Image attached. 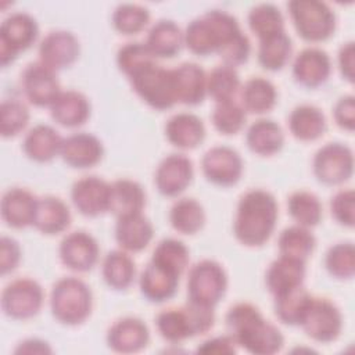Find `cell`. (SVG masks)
Listing matches in <instances>:
<instances>
[{"label":"cell","instance_id":"6da1fadb","mask_svg":"<svg viewBox=\"0 0 355 355\" xmlns=\"http://www.w3.org/2000/svg\"><path fill=\"white\" fill-rule=\"evenodd\" d=\"M227 333L237 347L254 355H272L284 345L282 331L266 320L261 311L250 302H239L229 308L225 316Z\"/></svg>","mask_w":355,"mask_h":355},{"label":"cell","instance_id":"7a4b0ae2","mask_svg":"<svg viewBox=\"0 0 355 355\" xmlns=\"http://www.w3.org/2000/svg\"><path fill=\"white\" fill-rule=\"evenodd\" d=\"M279 216V205L263 189L245 191L237 204L233 222L236 239L245 247H261L272 236Z\"/></svg>","mask_w":355,"mask_h":355},{"label":"cell","instance_id":"3957f363","mask_svg":"<svg viewBox=\"0 0 355 355\" xmlns=\"http://www.w3.org/2000/svg\"><path fill=\"white\" fill-rule=\"evenodd\" d=\"M214 308L189 300L183 306L162 309L155 318L159 336L173 344L208 333L214 327Z\"/></svg>","mask_w":355,"mask_h":355},{"label":"cell","instance_id":"277c9868","mask_svg":"<svg viewBox=\"0 0 355 355\" xmlns=\"http://www.w3.org/2000/svg\"><path fill=\"white\" fill-rule=\"evenodd\" d=\"M50 309L65 326L82 324L92 313L93 293L83 280L73 276L62 277L51 288Z\"/></svg>","mask_w":355,"mask_h":355},{"label":"cell","instance_id":"5b68a950","mask_svg":"<svg viewBox=\"0 0 355 355\" xmlns=\"http://www.w3.org/2000/svg\"><path fill=\"white\" fill-rule=\"evenodd\" d=\"M128 79L135 93L153 110L165 111L178 103L172 69L158 65L155 60L135 71Z\"/></svg>","mask_w":355,"mask_h":355},{"label":"cell","instance_id":"8992f818","mask_svg":"<svg viewBox=\"0 0 355 355\" xmlns=\"http://www.w3.org/2000/svg\"><path fill=\"white\" fill-rule=\"evenodd\" d=\"M287 8L298 36L306 42H324L336 31V14L324 1L291 0Z\"/></svg>","mask_w":355,"mask_h":355},{"label":"cell","instance_id":"52a82bcc","mask_svg":"<svg viewBox=\"0 0 355 355\" xmlns=\"http://www.w3.org/2000/svg\"><path fill=\"white\" fill-rule=\"evenodd\" d=\"M227 290L225 268L214 259L196 262L187 275V300L215 308Z\"/></svg>","mask_w":355,"mask_h":355},{"label":"cell","instance_id":"ba28073f","mask_svg":"<svg viewBox=\"0 0 355 355\" xmlns=\"http://www.w3.org/2000/svg\"><path fill=\"white\" fill-rule=\"evenodd\" d=\"M207 15L212 21L219 43L216 54L222 58L223 64L236 68L247 62L251 53V43L248 36L241 31L236 17L223 10H209Z\"/></svg>","mask_w":355,"mask_h":355},{"label":"cell","instance_id":"9c48e42d","mask_svg":"<svg viewBox=\"0 0 355 355\" xmlns=\"http://www.w3.org/2000/svg\"><path fill=\"white\" fill-rule=\"evenodd\" d=\"M39 36L36 19L24 11L11 12L0 25V61L6 68L21 51L28 50Z\"/></svg>","mask_w":355,"mask_h":355},{"label":"cell","instance_id":"30bf717a","mask_svg":"<svg viewBox=\"0 0 355 355\" xmlns=\"http://www.w3.org/2000/svg\"><path fill=\"white\" fill-rule=\"evenodd\" d=\"M312 169L320 183L327 186L341 184L354 173L352 150L340 141L326 143L315 153Z\"/></svg>","mask_w":355,"mask_h":355},{"label":"cell","instance_id":"8fae6325","mask_svg":"<svg viewBox=\"0 0 355 355\" xmlns=\"http://www.w3.org/2000/svg\"><path fill=\"white\" fill-rule=\"evenodd\" d=\"M44 301L42 286L28 277L15 279L8 283L1 293V311L15 320H26L36 316Z\"/></svg>","mask_w":355,"mask_h":355},{"label":"cell","instance_id":"7c38bea8","mask_svg":"<svg viewBox=\"0 0 355 355\" xmlns=\"http://www.w3.org/2000/svg\"><path fill=\"white\" fill-rule=\"evenodd\" d=\"M300 327L313 341L329 344L336 341L343 330V315L330 300L312 297Z\"/></svg>","mask_w":355,"mask_h":355},{"label":"cell","instance_id":"4fadbf2b","mask_svg":"<svg viewBox=\"0 0 355 355\" xmlns=\"http://www.w3.org/2000/svg\"><path fill=\"white\" fill-rule=\"evenodd\" d=\"M201 169L208 182L229 187L240 180L244 162L237 150L229 146H215L202 155Z\"/></svg>","mask_w":355,"mask_h":355},{"label":"cell","instance_id":"5bb4252c","mask_svg":"<svg viewBox=\"0 0 355 355\" xmlns=\"http://www.w3.org/2000/svg\"><path fill=\"white\" fill-rule=\"evenodd\" d=\"M21 86L25 97L35 107L50 108L62 92L55 71L40 61L25 67L21 75Z\"/></svg>","mask_w":355,"mask_h":355},{"label":"cell","instance_id":"9a60e30c","mask_svg":"<svg viewBox=\"0 0 355 355\" xmlns=\"http://www.w3.org/2000/svg\"><path fill=\"white\" fill-rule=\"evenodd\" d=\"M62 265L73 272H89L98 262L97 240L85 230H75L64 236L58 247Z\"/></svg>","mask_w":355,"mask_h":355},{"label":"cell","instance_id":"2e32d148","mask_svg":"<svg viewBox=\"0 0 355 355\" xmlns=\"http://www.w3.org/2000/svg\"><path fill=\"white\" fill-rule=\"evenodd\" d=\"M194 166L184 154H169L157 166L154 173V184L165 197H178L191 183Z\"/></svg>","mask_w":355,"mask_h":355},{"label":"cell","instance_id":"e0dca14e","mask_svg":"<svg viewBox=\"0 0 355 355\" xmlns=\"http://www.w3.org/2000/svg\"><path fill=\"white\" fill-rule=\"evenodd\" d=\"M111 183L98 176H83L71 187V200L78 212L96 218L108 212Z\"/></svg>","mask_w":355,"mask_h":355},{"label":"cell","instance_id":"ac0fdd59","mask_svg":"<svg viewBox=\"0 0 355 355\" xmlns=\"http://www.w3.org/2000/svg\"><path fill=\"white\" fill-rule=\"evenodd\" d=\"M37 53L39 61L57 72L76 62L80 54V43L69 31H51L42 39Z\"/></svg>","mask_w":355,"mask_h":355},{"label":"cell","instance_id":"d6986e66","mask_svg":"<svg viewBox=\"0 0 355 355\" xmlns=\"http://www.w3.org/2000/svg\"><path fill=\"white\" fill-rule=\"evenodd\" d=\"M107 345L114 352L133 354L144 349L150 341L147 324L135 316L118 319L107 331Z\"/></svg>","mask_w":355,"mask_h":355},{"label":"cell","instance_id":"ffe728a7","mask_svg":"<svg viewBox=\"0 0 355 355\" xmlns=\"http://www.w3.org/2000/svg\"><path fill=\"white\" fill-rule=\"evenodd\" d=\"M104 155L101 140L86 132H78L64 137L60 157L75 169H87L97 165Z\"/></svg>","mask_w":355,"mask_h":355},{"label":"cell","instance_id":"44dd1931","mask_svg":"<svg viewBox=\"0 0 355 355\" xmlns=\"http://www.w3.org/2000/svg\"><path fill=\"white\" fill-rule=\"evenodd\" d=\"M330 55L319 47L302 49L293 61V76L300 85L315 89L322 86L330 76Z\"/></svg>","mask_w":355,"mask_h":355},{"label":"cell","instance_id":"7402d4cb","mask_svg":"<svg viewBox=\"0 0 355 355\" xmlns=\"http://www.w3.org/2000/svg\"><path fill=\"white\" fill-rule=\"evenodd\" d=\"M37 197L26 189L11 187L4 191L0 201L1 218L12 229L33 226Z\"/></svg>","mask_w":355,"mask_h":355},{"label":"cell","instance_id":"603a6c76","mask_svg":"<svg viewBox=\"0 0 355 355\" xmlns=\"http://www.w3.org/2000/svg\"><path fill=\"white\" fill-rule=\"evenodd\" d=\"M178 103L198 105L207 97V73L196 62H183L172 69Z\"/></svg>","mask_w":355,"mask_h":355},{"label":"cell","instance_id":"cb8c5ba5","mask_svg":"<svg viewBox=\"0 0 355 355\" xmlns=\"http://www.w3.org/2000/svg\"><path fill=\"white\" fill-rule=\"evenodd\" d=\"M166 140L182 150H193L205 139V125L200 116L191 112H178L165 123Z\"/></svg>","mask_w":355,"mask_h":355},{"label":"cell","instance_id":"d4e9b609","mask_svg":"<svg viewBox=\"0 0 355 355\" xmlns=\"http://www.w3.org/2000/svg\"><path fill=\"white\" fill-rule=\"evenodd\" d=\"M153 237V223L143 212L116 218L115 240L121 250L126 252H140L147 248Z\"/></svg>","mask_w":355,"mask_h":355},{"label":"cell","instance_id":"484cf974","mask_svg":"<svg viewBox=\"0 0 355 355\" xmlns=\"http://www.w3.org/2000/svg\"><path fill=\"white\" fill-rule=\"evenodd\" d=\"M179 276L148 261L139 277L140 293L146 300L161 304L171 300L179 287Z\"/></svg>","mask_w":355,"mask_h":355},{"label":"cell","instance_id":"4316f807","mask_svg":"<svg viewBox=\"0 0 355 355\" xmlns=\"http://www.w3.org/2000/svg\"><path fill=\"white\" fill-rule=\"evenodd\" d=\"M306 262L280 255L270 262L265 273V284L275 297L304 284Z\"/></svg>","mask_w":355,"mask_h":355},{"label":"cell","instance_id":"83f0119b","mask_svg":"<svg viewBox=\"0 0 355 355\" xmlns=\"http://www.w3.org/2000/svg\"><path fill=\"white\" fill-rule=\"evenodd\" d=\"M61 135L50 125H35L24 137L22 150L35 162H50L60 155L62 146Z\"/></svg>","mask_w":355,"mask_h":355},{"label":"cell","instance_id":"f1b7e54d","mask_svg":"<svg viewBox=\"0 0 355 355\" xmlns=\"http://www.w3.org/2000/svg\"><path fill=\"white\" fill-rule=\"evenodd\" d=\"M50 115L64 128H79L90 116V103L78 90H64L50 105Z\"/></svg>","mask_w":355,"mask_h":355},{"label":"cell","instance_id":"f546056e","mask_svg":"<svg viewBox=\"0 0 355 355\" xmlns=\"http://www.w3.org/2000/svg\"><path fill=\"white\" fill-rule=\"evenodd\" d=\"M144 44L155 60L172 58L184 44L183 32L175 21L158 19L148 29Z\"/></svg>","mask_w":355,"mask_h":355},{"label":"cell","instance_id":"4dcf8cb0","mask_svg":"<svg viewBox=\"0 0 355 355\" xmlns=\"http://www.w3.org/2000/svg\"><path fill=\"white\" fill-rule=\"evenodd\" d=\"M146 205V193L140 183L132 179H118L110 187L108 212L116 218L140 214Z\"/></svg>","mask_w":355,"mask_h":355},{"label":"cell","instance_id":"1f68e13d","mask_svg":"<svg viewBox=\"0 0 355 355\" xmlns=\"http://www.w3.org/2000/svg\"><path fill=\"white\" fill-rule=\"evenodd\" d=\"M71 225V211L58 197L44 196L37 198L33 226L43 234L54 236Z\"/></svg>","mask_w":355,"mask_h":355},{"label":"cell","instance_id":"d6a6232c","mask_svg":"<svg viewBox=\"0 0 355 355\" xmlns=\"http://www.w3.org/2000/svg\"><path fill=\"white\" fill-rule=\"evenodd\" d=\"M245 143L254 154L270 157L283 148L284 133L277 122L261 118L248 126Z\"/></svg>","mask_w":355,"mask_h":355},{"label":"cell","instance_id":"836d02e7","mask_svg":"<svg viewBox=\"0 0 355 355\" xmlns=\"http://www.w3.org/2000/svg\"><path fill=\"white\" fill-rule=\"evenodd\" d=\"M290 133L301 141H313L323 136L327 128L326 116L320 108L312 104H301L288 115Z\"/></svg>","mask_w":355,"mask_h":355},{"label":"cell","instance_id":"e575fe53","mask_svg":"<svg viewBox=\"0 0 355 355\" xmlns=\"http://www.w3.org/2000/svg\"><path fill=\"white\" fill-rule=\"evenodd\" d=\"M277 101L275 85L262 76H252L240 87V104L245 112L265 114L269 112Z\"/></svg>","mask_w":355,"mask_h":355},{"label":"cell","instance_id":"d590c367","mask_svg":"<svg viewBox=\"0 0 355 355\" xmlns=\"http://www.w3.org/2000/svg\"><path fill=\"white\" fill-rule=\"evenodd\" d=\"M101 275L110 288L116 291L126 290L136 277L135 261L123 250L108 251L101 263Z\"/></svg>","mask_w":355,"mask_h":355},{"label":"cell","instance_id":"8d00e7d4","mask_svg":"<svg viewBox=\"0 0 355 355\" xmlns=\"http://www.w3.org/2000/svg\"><path fill=\"white\" fill-rule=\"evenodd\" d=\"M184 46L196 55H209L218 50V32L208 18L202 14L191 19L183 32Z\"/></svg>","mask_w":355,"mask_h":355},{"label":"cell","instance_id":"74e56055","mask_svg":"<svg viewBox=\"0 0 355 355\" xmlns=\"http://www.w3.org/2000/svg\"><path fill=\"white\" fill-rule=\"evenodd\" d=\"M312 294L302 286L273 297V309L277 319L287 326H300L301 319L312 300Z\"/></svg>","mask_w":355,"mask_h":355},{"label":"cell","instance_id":"f35d334b","mask_svg":"<svg viewBox=\"0 0 355 355\" xmlns=\"http://www.w3.org/2000/svg\"><path fill=\"white\" fill-rule=\"evenodd\" d=\"M316 247L313 233L304 226L293 225L283 229L277 239V248L280 255L306 262Z\"/></svg>","mask_w":355,"mask_h":355},{"label":"cell","instance_id":"ab89813d","mask_svg":"<svg viewBox=\"0 0 355 355\" xmlns=\"http://www.w3.org/2000/svg\"><path fill=\"white\" fill-rule=\"evenodd\" d=\"M171 226L182 234H196L204 227V207L191 197H183L173 202L169 211Z\"/></svg>","mask_w":355,"mask_h":355},{"label":"cell","instance_id":"60d3db41","mask_svg":"<svg viewBox=\"0 0 355 355\" xmlns=\"http://www.w3.org/2000/svg\"><path fill=\"white\" fill-rule=\"evenodd\" d=\"M293 53L291 37L284 32L276 33L266 39L259 40L258 46V62L270 72L283 69L290 61Z\"/></svg>","mask_w":355,"mask_h":355},{"label":"cell","instance_id":"b9f144b4","mask_svg":"<svg viewBox=\"0 0 355 355\" xmlns=\"http://www.w3.org/2000/svg\"><path fill=\"white\" fill-rule=\"evenodd\" d=\"M150 261L180 277L189 266L190 254L183 241L166 237L157 243Z\"/></svg>","mask_w":355,"mask_h":355},{"label":"cell","instance_id":"7bdbcfd3","mask_svg":"<svg viewBox=\"0 0 355 355\" xmlns=\"http://www.w3.org/2000/svg\"><path fill=\"white\" fill-rule=\"evenodd\" d=\"M287 212L295 220L297 225L304 227H313L316 226L323 216L322 202L316 194L298 190L294 191L287 200Z\"/></svg>","mask_w":355,"mask_h":355},{"label":"cell","instance_id":"ee69618b","mask_svg":"<svg viewBox=\"0 0 355 355\" xmlns=\"http://www.w3.org/2000/svg\"><path fill=\"white\" fill-rule=\"evenodd\" d=\"M251 32L259 39H266L276 33L284 32V18L277 6L261 3L252 7L247 17Z\"/></svg>","mask_w":355,"mask_h":355},{"label":"cell","instance_id":"f6af8a7d","mask_svg":"<svg viewBox=\"0 0 355 355\" xmlns=\"http://www.w3.org/2000/svg\"><path fill=\"white\" fill-rule=\"evenodd\" d=\"M239 90L240 76L236 68L222 64L207 73V96L215 103L234 100Z\"/></svg>","mask_w":355,"mask_h":355},{"label":"cell","instance_id":"bcb514c9","mask_svg":"<svg viewBox=\"0 0 355 355\" xmlns=\"http://www.w3.org/2000/svg\"><path fill=\"white\" fill-rule=\"evenodd\" d=\"M111 21L116 32L130 36L141 32L148 25L150 11L140 4L122 3L115 7Z\"/></svg>","mask_w":355,"mask_h":355},{"label":"cell","instance_id":"7dc6e473","mask_svg":"<svg viewBox=\"0 0 355 355\" xmlns=\"http://www.w3.org/2000/svg\"><path fill=\"white\" fill-rule=\"evenodd\" d=\"M211 119L214 128L219 133L230 136L239 133L244 128L247 112L240 103L234 100H227L215 104Z\"/></svg>","mask_w":355,"mask_h":355},{"label":"cell","instance_id":"c3c4849f","mask_svg":"<svg viewBox=\"0 0 355 355\" xmlns=\"http://www.w3.org/2000/svg\"><path fill=\"white\" fill-rule=\"evenodd\" d=\"M327 272L340 280H348L355 273V247L351 241H343L331 245L324 257Z\"/></svg>","mask_w":355,"mask_h":355},{"label":"cell","instance_id":"681fc988","mask_svg":"<svg viewBox=\"0 0 355 355\" xmlns=\"http://www.w3.org/2000/svg\"><path fill=\"white\" fill-rule=\"evenodd\" d=\"M0 130L4 139H10L21 133L31 118L25 103L18 98H6L0 107Z\"/></svg>","mask_w":355,"mask_h":355},{"label":"cell","instance_id":"f907efd6","mask_svg":"<svg viewBox=\"0 0 355 355\" xmlns=\"http://www.w3.org/2000/svg\"><path fill=\"white\" fill-rule=\"evenodd\" d=\"M154 60L155 58L151 55L144 42H128L119 47L116 53V65L128 78L135 71Z\"/></svg>","mask_w":355,"mask_h":355},{"label":"cell","instance_id":"816d5d0a","mask_svg":"<svg viewBox=\"0 0 355 355\" xmlns=\"http://www.w3.org/2000/svg\"><path fill=\"white\" fill-rule=\"evenodd\" d=\"M330 212L334 220L345 227L355 223V193L352 189L338 190L330 200Z\"/></svg>","mask_w":355,"mask_h":355},{"label":"cell","instance_id":"f5cc1de1","mask_svg":"<svg viewBox=\"0 0 355 355\" xmlns=\"http://www.w3.org/2000/svg\"><path fill=\"white\" fill-rule=\"evenodd\" d=\"M22 258L19 243L8 236H3L0 240V273L3 276L14 272Z\"/></svg>","mask_w":355,"mask_h":355},{"label":"cell","instance_id":"db71d44e","mask_svg":"<svg viewBox=\"0 0 355 355\" xmlns=\"http://www.w3.org/2000/svg\"><path fill=\"white\" fill-rule=\"evenodd\" d=\"M333 116L336 123L347 130L352 132L355 129V98L354 96H343L337 100L333 108Z\"/></svg>","mask_w":355,"mask_h":355},{"label":"cell","instance_id":"11a10c76","mask_svg":"<svg viewBox=\"0 0 355 355\" xmlns=\"http://www.w3.org/2000/svg\"><path fill=\"white\" fill-rule=\"evenodd\" d=\"M198 354H216V355H232L237 352V344L230 334L215 336L202 341L198 348Z\"/></svg>","mask_w":355,"mask_h":355},{"label":"cell","instance_id":"9f6ffc18","mask_svg":"<svg viewBox=\"0 0 355 355\" xmlns=\"http://www.w3.org/2000/svg\"><path fill=\"white\" fill-rule=\"evenodd\" d=\"M355 43L354 42H347L343 43L341 47L338 49V69L343 76L349 83H354V65H355Z\"/></svg>","mask_w":355,"mask_h":355},{"label":"cell","instance_id":"6f0895ef","mask_svg":"<svg viewBox=\"0 0 355 355\" xmlns=\"http://www.w3.org/2000/svg\"><path fill=\"white\" fill-rule=\"evenodd\" d=\"M14 352L15 354H51L53 348L44 340L26 338L17 345Z\"/></svg>","mask_w":355,"mask_h":355}]
</instances>
